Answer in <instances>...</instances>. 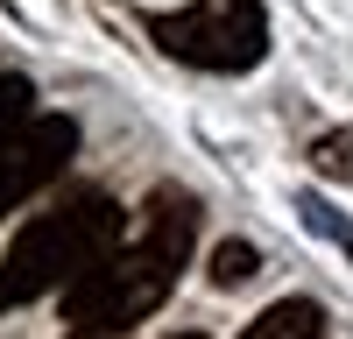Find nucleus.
I'll return each instance as SVG.
<instances>
[{"label": "nucleus", "mask_w": 353, "mask_h": 339, "mask_svg": "<svg viewBox=\"0 0 353 339\" xmlns=\"http://www.w3.org/2000/svg\"><path fill=\"white\" fill-rule=\"evenodd\" d=\"M64 339H121V332H99V325H71Z\"/></svg>", "instance_id": "obj_8"}, {"label": "nucleus", "mask_w": 353, "mask_h": 339, "mask_svg": "<svg viewBox=\"0 0 353 339\" xmlns=\"http://www.w3.org/2000/svg\"><path fill=\"white\" fill-rule=\"evenodd\" d=\"M28 121H36V85H28L21 71H8V78H0V149H8Z\"/></svg>", "instance_id": "obj_6"}, {"label": "nucleus", "mask_w": 353, "mask_h": 339, "mask_svg": "<svg viewBox=\"0 0 353 339\" xmlns=\"http://www.w3.org/2000/svg\"><path fill=\"white\" fill-rule=\"evenodd\" d=\"M71 149H78V121L71 113H36V121L0 149V219L21 212L28 198H43L57 177H64Z\"/></svg>", "instance_id": "obj_4"}, {"label": "nucleus", "mask_w": 353, "mask_h": 339, "mask_svg": "<svg viewBox=\"0 0 353 339\" xmlns=\"http://www.w3.org/2000/svg\"><path fill=\"white\" fill-rule=\"evenodd\" d=\"M191 240H198V198L191 191H156L149 205H141V240H121L78 282H64V318L128 339L149 311L170 304Z\"/></svg>", "instance_id": "obj_1"}, {"label": "nucleus", "mask_w": 353, "mask_h": 339, "mask_svg": "<svg viewBox=\"0 0 353 339\" xmlns=\"http://www.w3.org/2000/svg\"><path fill=\"white\" fill-rule=\"evenodd\" d=\"M113 247H121V205H113L106 191H78L64 205L36 212L8 240V254H0V311H21V304L78 282Z\"/></svg>", "instance_id": "obj_2"}, {"label": "nucleus", "mask_w": 353, "mask_h": 339, "mask_svg": "<svg viewBox=\"0 0 353 339\" xmlns=\"http://www.w3.org/2000/svg\"><path fill=\"white\" fill-rule=\"evenodd\" d=\"M254 269H261L254 240H219V247H212V282H219V290H241V282H254Z\"/></svg>", "instance_id": "obj_7"}, {"label": "nucleus", "mask_w": 353, "mask_h": 339, "mask_svg": "<svg viewBox=\"0 0 353 339\" xmlns=\"http://www.w3.org/2000/svg\"><path fill=\"white\" fill-rule=\"evenodd\" d=\"M149 36L163 56L198 71H254L269 56V14L261 0H191L176 14H156Z\"/></svg>", "instance_id": "obj_3"}, {"label": "nucleus", "mask_w": 353, "mask_h": 339, "mask_svg": "<svg viewBox=\"0 0 353 339\" xmlns=\"http://www.w3.org/2000/svg\"><path fill=\"white\" fill-rule=\"evenodd\" d=\"M241 339H325V311H318L311 297H283V304L261 311Z\"/></svg>", "instance_id": "obj_5"}, {"label": "nucleus", "mask_w": 353, "mask_h": 339, "mask_svg": "<svg viewBox=\"0 0 353 339\" xmlns=\"http://www.w3.org/2000/svg\"><path fill=\"white\" fill-rule=\"evenodd\" d=\"M176 339H205V332H176Z\"/></svg>", "instance_id": "obj_9"}]
</instances>
